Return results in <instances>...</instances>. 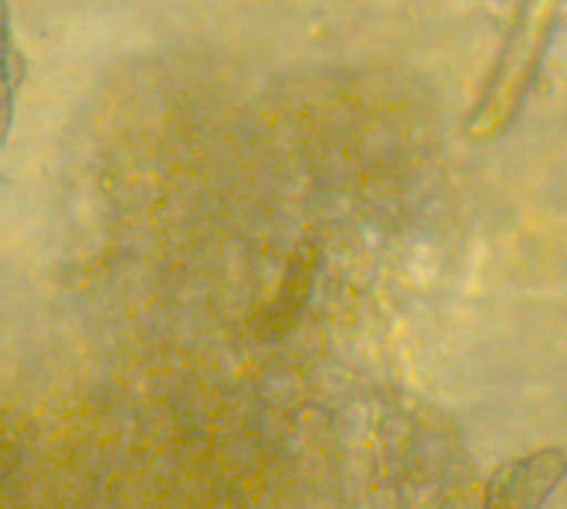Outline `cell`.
Instances as JSON below:
<instances>
[{
	"instance_id": "7a4b0ae2",
	"label": "cell",
	"mask_w": 567,
	"mask_h": 509,
	"mask_svg": "<svg viewBox=\"0 0 567 509\" xmlns=\"http://www.w3.org/2000/svg\"><path fill=\"white\" fill-rule=\"evenodd\" d=\"M567 476V448H540L493 472L483 509H540Z\"/></svg>"
},
{
	"instance_id": "6da1fadb",
	"label": "cell",
	"mask_w": 567,
	"mask_h": 509,
	"mask_svg": "<svg viewBox=\"0 0 567 509\" xmlns=\"http://www.w3.org/2000/svg\"><path fill=\"white\" fill-rule=\"evenodd\" d=\"M557 8H560V0H534V4L520 11L517 24H513L499 51V62L486 82V92L470 116V126H466L470 139L493 143L517 123L524 102L534 89V79L540 72L544 51L550 44Z\"/></svg>"
},
{
	"instance_id": "3957f363",
	"label": "cell",
	"mask_w": 567,
	"mask_h": 509,
	"mask_svg": "<svg viewBox=\"0 0 567 509\" xmlns=\"http://www.w3.org/2000/svg\"><path fill=\"white\" fill-rule=\"evenodd\" d=\"M317 266H320V245L313 238H306L292 248L289 262H286V276L276 289V295L269 299V305L262 310L259 320V333L262 340H282L302 316L309 292H313V279H317Z\"/></svg>"
}]
</instances>
